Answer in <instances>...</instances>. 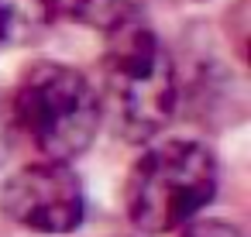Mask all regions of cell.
Masks as SVG:
<instances>
[{"label": "cell", "instance_id": "7a4b0ae2", "mask_svg": "<svg viewBox=\"0 0 251 237\" xmlns=\"http://www.w3.org/2000/svg\"><path fill=\"white\" fill-rule=\"evenodd\" d=\"M217 196V158L200 141H165L148 148L124 189L127 220L134 230L158 237L182 230Z\"/></svg>", "mask_w": 251, "mask_h": 237}, {"label": "cell", "instance_id": "8992f818", "mask_svg": "<svg viewBox=\"0 0 251 237\" xmlns=\"http://www.w3.org/2000/svg\"><path fill=\"white\" fill-rule=\"evenodd\" d=\"M179 237H244V234L227 220H193L182 227Z\"/></svg>", "mask_w": 251, "mask_h": 237}, {"label": "cell", "instance_id": "277c9868", "mask_svg": "<svg viewBox=\"0 0 251 237\" xmlns=\"http://www.w3.org/2000/svg\"><path fill=\"white\" fill-rule=\"evenodd\" d=\"M0 210L14 223L38 234H69L86 216V192L73 165L31 162L18 168L0 189Z\"/></svg>", "mask_w": 251, "mask_h": 237}, {"label": "cell", "instance_id": "52a82bcc", "mask_svg": "<svg viewBox=\"0 0 251 237\" xmlns=\"http://www.w3.org/2000/svg\"><path fill=\"white\" fill-rule=\"evenodd\" d=\"M7 28H11V14L4 7V0H0V48H4V42H7Z\"/></svg>", "mask_w": 251, "mask_h": 237}, {"label": "cell", "instance_id": "6da1fadb", "mask_svg": "<svg viewBox=\"0 0 251 237\" xmlns=\"http://www.w3.org/2000/svg\"><path fill=\"white\" fill-rule=\"evenodd\" d=\"M100 76V114L124 141L145 144L165 131L176 114L179 83L169 48L148 24L134 18L107 31Z\"/></svg>", "mask_w": 251, "mask_h": 237}, {"label": "cell", "instance_id": "5b68a950", "mask_svg": "<svg viewBox=\"0 0 251 237\" xmlns=\"http://www.w3.org/2000/svg\"><path fill=\"white\" fill-rule=\"evenodd\" d=\"M42 4L59 21L97 28V31H114L138 18L141 0H42Z\"/></svg>", "mask_w": 251, "mask_h": 237}, {"label": "cell", "instance_id": "3957f363", "mask_svg": "<svg viewBox=\"0 0 251 237\" xmlns=\"http://www.w3.org/2000/svg\"><path fill=\"white\" fill-rule=\"evenodd\" d=\"M11 120L49 162L69 165L93 144L103 114L93 83L79 69L38 62L21 76L11 96Z\"/></svg>", "mask_w": 251, "mask_h": 237}]
</instances>
